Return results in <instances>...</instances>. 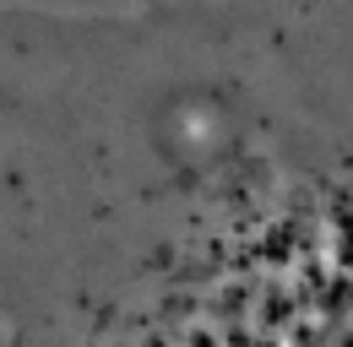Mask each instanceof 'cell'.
<instances>
[{
  "label": "cell",
  "instance_id": "1",
  "mask_svg": "<svg viewBox=\"0 0 353 347\" xmlns=\"http://www.w3.org/2000/svg\"><path fill=\"white\" fill-rule=\"evenodd\" d=\"M0 347H353V0L0 6Z\"/></svg>",
  "mask_w": 353,
  "mask_h": 347
}]
</instances>
